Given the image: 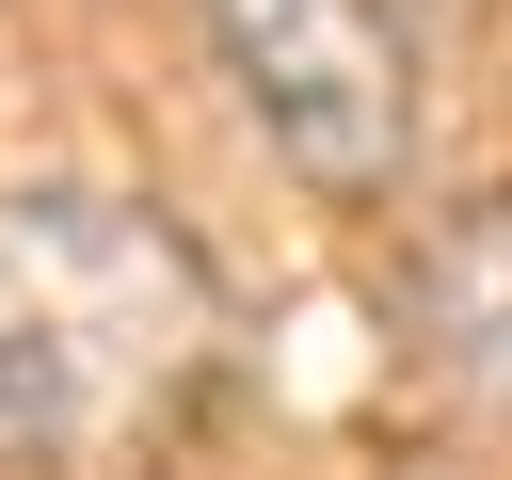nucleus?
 <instances>
[{
    "instance_id": "f257e3e1",
    "label": "nucleus",
    "mask_w": 512,
    "mask_h": 480,
    "mask_svg": "<svg viewBox=\"0 0 512 480\" xmlns=\"http://www.w3.org/2000/svg\"><path fill=\"white\" fill-rule=\"evenodd\" d=\"M208 368V272L112 192H0V464L80 480Z\"/></svg>"
},
{
    "instance_id": "7ed1b4c3",
    "label": "nucleus",
    "mask_w": 512,
    "mask_h": 480,
    "mask_svg": "<svg viewBox=\"0 0 512 480\" xmlns=\"http://www.w3.org/2000/svg\"><path fill=\"white\" fill-rule=\"evenodd\" d=\"M416 352L448 400H480V416L512 400V192H480L416 240Z\"/></svg>"
},
{
    "instance_id": "f03ea898",
    "label": "nucleus",
    "mask_w": 512,
    "mask_h": 480,
    "mask_svg": "<svg viewBox=\"0 0 512 480\" xmlns=\"http://www.w3.org/2000/svg\"><path fill=\"white\" fill-rule=\"evenodd\" d=\"M208 48L304 192L384 208L416 176V32L384 0H208Z\"/></svg>"
}]
</instances>
